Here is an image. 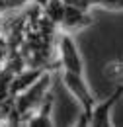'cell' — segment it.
<instances>
[{"label": "cell", "mask_w": 123, "mask_h": 127, "mask_svg": "<svg viewBox=\"0 0 123 127\" xmlns=\"http://www.w3.org/2000/svg\"><path fill=\"white\" fill-rule=\"evenodd\" d=\"M49 86H51V74H49V70H45L33 84H30L26 90H22L20 94H16L12 98L14 100V110L20 117V125H24L26 119L41 106V102L49 94Z\"/></svg>", "instance_id": "cell-1"}, {"label": "cell", "mask_w": 123, "mask_h": 127, "mask_svg": "<svg viewBox=\"0 0 123 127\" xmlns=\"http://www.w3.org/2000/svg\"><path fill=\"white\" fill-rule=\"evenodd\" d=\"M61 80L62 84L66 86V90L74 96V100L80 106V121L78 125H88V117H90V111H92V106L96 104V98L90 92L86 80H84V74L80 72H68V70H62L61 72Z\"/></svg>", "instance_id": "cell-2"}, {"label": "cell", "mask_w": 123, "mask_h": 127, "mask_svg": "<svg viewBox=\"0 0 123 127\" xmlns=\"http://www.w3.org/2000/svg\"><path fill=\"white\" fill-rule=\"evenodd\" d=\"M57 51H59V64H61L62 70L84 74V61H82V55H80V51H78V47H76V43H74L70 33L62 32L59 35Z\"/></svg>", "instance_id": "cell-3"}, {"label": "cell", "mask_w": 123, "mask_h": 127, "mask_svg": "<svg viewBox=\"0 0 123 127\" xmlns=\"http://www.w3.org/2000/svg\"><path fill=\"white\" fill-rule=\"evenodd\" d=\"M123 94V86L117 84L115 92L106 98L104 102H96L92 106V111H90V117H88V125L90 127H113V121H111V110L113 106L121 100Z\"/></svg>", "instance_id": "cell-4"}, {"label": "cell", "mask_w": 123, "mask_h": 127, "mask_svg": "<svg viewBox=\"0 0 123 127\" xmlns=\"http://www.w3.org/2000/svg\"><path fill=\"white\" fill-rule=\"evenodd\" d=\"M90 24H92V16L88 14V10H82V8H76V6L64 4L61 20H59V26L62 28L64 33H70L72 35V33L88 28Z\"/></svg>", "instance_id": "cell-5"}, {"label": "cell", "mask_w": 123, "mask_h": 127, "mask_svg": "<svg viewBox=\"0 0 123 127\" xmlns=\"http://www.w3.org/2000/svg\"><path fill=\"white\" fill-rule=\"evenodd\" d=\"M51 110H53V98L47 94L45 100L41 102V106H39V108L26 119L24 125H28V127H51V125H53Z\"/></svg>", "instance_id": "cell-6"}, {"label": "cell", "mask_w": 123, "mask_h": 127, "mask_svg": "<svg viewBox=\"0 0 123 127\" xmlns=\"http://www.w3.org/2000/svg\"><path fill=\"white\" fill-rule=\"evenodd\" d=\"M76 8L82 10H90V8H106L111 12H121L123 0H78Z\"/></svg>", "instance_id": "cell-7"}, {"label": "cell", "mask_w": 123, "mask_h": 127, "mask_svg": "<svg viewBox=\"0 0 123 127\" xmlns=\"http://www.w3.org/2000/svg\"><path fill=\"white\" fill-rule=\"evenodd\" d=\"M106 76H108L115 86L117 84H121V61H113V63H109L106 66Z\"/></svg>", "instance_id": "cell-8"}, {"label": "cell", "mask_w": 123, "mask_h": 127, "mask_svg": "<svg viewBox=\"0 0 123 127\" xmlns=\"http://www.w3.org/2000/svg\"><path fill=\"white\" fill-rule=\"evenodd\" d=\"M30 4V0H0V14L10 12V10H20L26 8Z\"/></svg>", "instance_id": "cell-9"}, {"label": "cell", "mask_w": 123, "mask_h": 127, "mask_svg": "<svg viewBox=\"0 0 123 127\" xmlns=\"http://www.w3.org/2000/svg\"><path fill=\"white\" fill-rule=\"evenodd\" d=\"M33 2H35V6H39V8H43V6H45V4L49 2V0H33Z\"/></svg>", "instance_id": "cell-10"}]
</instances>
